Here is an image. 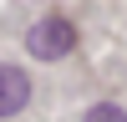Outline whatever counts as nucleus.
<instances>
[{"instance_id":"nucleus-1","label":"nucleus","mask_w":127,"mask_h":122,"mask_svg":"<svg viewBox=\"0 0 127 122\" xmlns=\"http://www.w3.org/2000/svg\"><path fill=\"white\" fill-rule=\"evenodd\" d=\"M71 46H76V26H71L66 15H46V20H36V26H31V36H26V51H31L36 61H61Z\"/></svg>"},{"instance_id":"nucleus-2","label":"nucleus","mask_w":127,"mask_h":122,"mask_svg":"<svg viewBox=\"0 0 127 122\" xmlns=\"http://www.w3.org/2000/svg\"><path fill=\"white\" fill-rule=\"evenodd\" d=\"M31 102V76L20 66H0V117H15Z\"/></svg>"},{"instance_id":"nucleus-3","label":"nucleus","mask_w":127,"mask_h":122,"mask_svg":"<svg viewBox=\"0 0 127 122\" xmlns=\"http://www.w3.org/2000/svg\"><path fill=\"white\" fill-rule=\"evenodd\" d=\"M87 122H127V112L117 107V102H97V107L87 112Z\"/></svg>"}]
</instances>
